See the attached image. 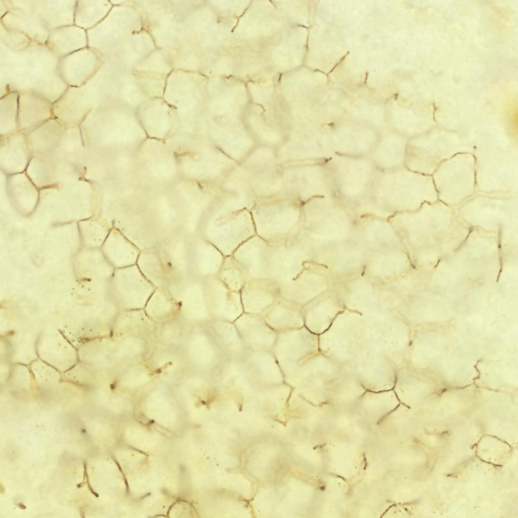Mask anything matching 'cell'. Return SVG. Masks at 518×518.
I'll return each mask as SVG.
<instances>
[{
    "label": "cell",
    "instance_id": "6",
    "mask_svg": "<svg viewBox=\"0 0 518 518\" xmlns=\"http://www.w3.org/2000/svg\"><path fill=\"white\" fill-rule=\"evenodd\" d=\"M102 1H76L74 24L88 31L97 26L105 15Z\"/></svg>",
    "mask_w": 518,
    "mask_h": 518
},
{
    "label": "cell",
    "instance_id": "3",
    "mask_svg": "<svg viewBox=\"0 0 518 518\" xmlns=\"http://www.w3.org/2000/svg\"><path fill=\"white\" fill-rule=\"evenodd\" d=\"M45 45L60 58L88 46L87 31L75 24L50 31Z\"/></svg>",
    "mask_w": 518,
    "mask_h": 518
},
{
    "label": "cell",
    "instance_id": "4",
    "mask_svg": "<svg viewBox=\"0 0 518 518\" xmlns=\"http://www.w3.org/2000/svg\"><path fill=\"white\" fill-rule=\"evenodd\" d=\"M1 23L6 28L24 33L32 41L40 44H46L50 32L33 12L30 15L15 8L11 7L1 17Z\"/></svg>",
    "mask_w": 518,
    "mask_h": 518
},
{
    "label": "cell",
    "instance_id": "1",
    "mask_svg": "<svg viewBox=\"0 0 518 518\" xmlns=\"http://www.w3.org/2000/svg\"><path fill=\"white\" fill-rule=\"evenodd\" d=\"M101 61L98 51L88 46L60 58L58 73L67 87H82L95 75Z\"/></svg>",
    "mask_w": 518,
    "mask_h": 518
},
{
    "label": "cell",
    "instance_id": "2",
    "mask_svg": "<svg viewBox=\"0 0 518 518\" xmlns=\"http://www.w3.org/2000/svg\"><path fill=\"white\" fill-rule=\"evenodd\" d=\"M18 124L22 131L32 130L53 118V103L31 90L18 91Z\"/></svg>",
    "mask_w": 518,
    "mask_h": 518
},
{
    "label": "cell",
    "instance_id": "5",
    "mask_svg": "<svg viewBox=\"0 0 518 518\" xmlns=\"http://www.w3.org/2000/svg\"><path fill=\"white\" fill-rule=\"evenodd\" d=\"M246 325H236L239 334L244 342L258 350H264L271 348L273 345L270 341L275 343L277 336L275 330L271 328L263 319L255 318V321L247 322Z\"/></svg>",
    "mask_w": 518,
    "mask_h": 518
},
{
    "label": "cell",
    "instance_id": "7",
    "mask_svg": "<svg viewBox=\"0 0 518 518\" xmlns=\"http://www.w3.org/2000/svg\"><path fill=\"white\" fill-rule=\"evenodd\" d=\"M4 27V32L1 33V38L8 47L15 51H21L26 49L31 44V39L24 33L14 29Z\"/></svg>",
    "mask_w": 518,
    "mask_h": 518
}]
</instances>
